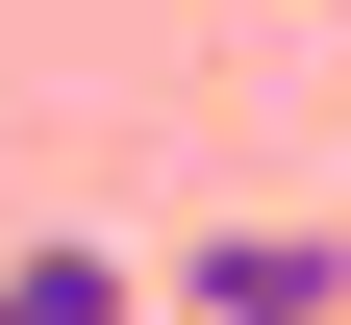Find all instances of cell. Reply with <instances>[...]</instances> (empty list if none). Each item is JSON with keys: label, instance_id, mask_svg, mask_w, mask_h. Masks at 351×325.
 I'll use <instances>...</instances> for the list:
<instances>
[{"label": "cell", "instance_id": "1", "mask_svg": "<svg viewBox=\"0 0 351 325\" xmlns=\"http://www.w3.org/2000/svg\"><path fill=\"white\" fill-rule=\"evenodd\" d=\"M151 300L176 325H351V250H326V225H201Z\"/></svg>", "mask_w": 351, "mask_h": 325}, {"label": "cell", "instance_id": "2", "mask_svg": "<svg viewBox=\"0 0 351 325\" xmlns=\"http://www.w3.org/2000/svg\"><path fill=\"white\" fill-rule=\"evenodd\" d=\"M0 325H151V275H125V250H75V225H51V250H0Z\"/></svg>", "mask_w": 351, "mask_h": 325}]
</instances>
